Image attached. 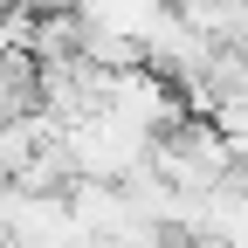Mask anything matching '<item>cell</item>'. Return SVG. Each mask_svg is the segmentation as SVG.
<instances>
[{"label":"cell","mask_w":248,"mask_h":248,"mask_svg":"<svg viewBox=\"0 0 248 248\" xmlns=\"http://www.w3.org/2000/svg\"><path fill=\"white\" fill-rule=\"evenodd\" d=\"M76 14H83V28H104V35L145 42L152 28L172 14V0H76Z\"/></svg>","instance_id":"6da1fadb"}]
</instances>
